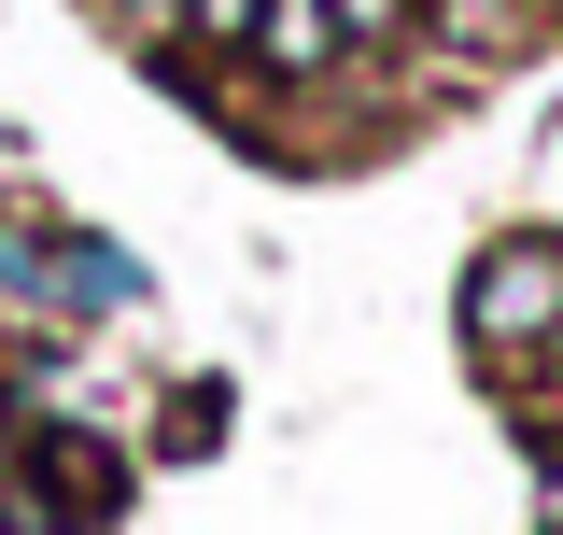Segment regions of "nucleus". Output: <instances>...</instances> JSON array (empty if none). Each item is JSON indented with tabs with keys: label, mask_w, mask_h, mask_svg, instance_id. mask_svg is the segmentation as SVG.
Instances as JSON below:
<instances>
[{
	"label": "nucleus",
	"mask_w": 563,
	"mask_h": 535,
	"mask_svg": "<svg viewBox=\"0 0 563 535\" xmlns=\"http://www.w3.org/2000/svg\"><path fill=\"white\" fill-rule=\"evenodd\" d=\"M0 296L43 310V325H128L155 282H141L128 240H99V226H29V211L0 198Z\"/></svg>",
	"instance_id": "f257e3e1"
},
{
	"label": "nucleus",
	"mask_w": 563,
	"mask_h": 535,
	"mask_svg": "<svg viewBox=\"0 0 563 535\" xmlns=\"http://www.w3.org/2000/svg\"><path fill=\"white\" fill-rule=\"evenodd\" d=\"M0 535H43V522H29V479H14V466H0Z\"/></svg>",
	"instance_id": "6e6552de"
},
{
	"label": "nucleus",
	"mask_w": 563,
	"mask_h": 535,
	"mask_svg": "<svg viewBox=\"0 0 563 535\" xmlns=\"http://www.w3.org/2000/svg\"><path fill=\"white\" fill-rule=\"evenodd\" d=\"M29 437V522L43 535H113L128 522V451L113 437H70V423H14Z\"/></svg>",
	"instance_id": "7ed1b4c3"
},
{
	"label": "nucleus",
	"mask_w": 563,
	"mask_h": 535,
	"mask_svg": "<svg viewBox=\"0 0 563 535\" xmlns=\"http://www.w3.org/2000/svg\"><path fill=\"white\" fill-rule=\"evenodd\" d=\"M254 57H268L282 85H324V70L352 57V29H339V0H268V14H254Z\"/></svg>",
	"instance_id": "20e7f679"
},
{
	"label": "nucleus",
	"mask_w": 563,
	"mask_h": 535,
	"mask_svg": "<svg viewBox=\"0 0 563 535\" xmlns=\"http://www.w3.org/2000/svg\"><path fill=\"white\" fill-rule=\"evenodd\" d=\"M339 29H352V43H395V29H409V0H339Z\"/></svg>",
	"instance_id": "0eeeda50"
},
{
	"label": "nucleus",
	"mask_w": 563,
	"mask_h": 535,
	"mask_svg": "<svg viewBox=\"0 0 563 535\" xmlns=\"http://www.w3.org/2000/svg\"><path fill=\"white\" fill-rule=\"evenodd\" d=\"M563 338V240H493L465 268V352L479 367H521Z\"/></svg>",
	"instance_id": "f03ea898"
},
{
	"label": "nucleus",
	"mask_w": 563,
	"mask_h": 535,
	"mask_svg": "<svg viewBox=\"0 0 563 535\" xmlns=\"http://www.w3.org/2000/svg\"><path fill=\"white\" fill-rule=\"evenodd\" d=\"M550 352H563V338H550Z\"/></svg>",
	"instance_id": "1a4fd4ad"
},
{
	"label": "nucleus",
	"mask_w": 563,
	"mask_h": 535,
	"mask_svg": "<svg viewBox=\"0 0 563 535\" xmlns=\"http://www.w3.org/2000/svg\"><path fill=\"white\" fill-rule=\"evenodd\" d=\"M225 408H240V395H225L211 367H198V381H169V395H155V451H169V466H198V451H225Z\"/></svg>",
	"instance_id": "39448f33"
},
{
	"label": "nucleus",
	"mask_w": 563,
	"mask_h": 535,
	"mask_svg": "<svg viewBox=\"0 0 563 535\" xmlns=\"http://www.w3.org/2000/svg\"><path fill=\"white\" fill-rule=\"evenodd\" d=\"M254 14H268V0H184V29H198V43H254Z\"/></svg>",
	"instance_id": "423d86ee"
}]
</instances>
